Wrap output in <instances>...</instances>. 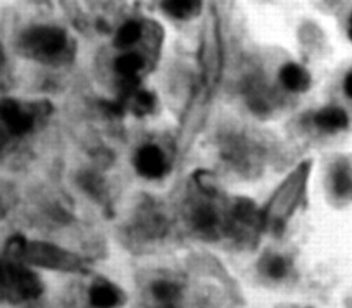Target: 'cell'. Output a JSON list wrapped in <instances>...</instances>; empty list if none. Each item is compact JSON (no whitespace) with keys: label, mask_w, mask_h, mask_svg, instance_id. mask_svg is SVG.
Listing matches in <instances>:
<instances>
[{"label":"cell","mask_w":352,"mask_h":308,"mask_svg":"<svg viewBox=\"0 0 352 308\" xmlns=\"http://www.w3.org/2000/svg\"><path fill=\"white\" fill-rule=\"evenodd\" d=\"M40 106L22 104L15 99L4 98L1 102V121L11 136H23L29 133L40 114Z\"/></svg>","instance_id":"obj_8"},{"label":"cell","mask_w":352,"mask_h":308,"mask_svg":"<svg viewBox=\"0 0 352 308\" xmlns=\"http://www.w3.org/2000/svg\"><path fill=\"white\" fill-rule=\"evenodd\" d=\"M202 4L199 1H187V0H170L161 3V8L176 19H190L199 14Z\"/></svg>","instance_id":"obj_16"},{"label":"cell","mask_w":352,"mask_h":308,"mask_svg":"<svg viewBox=\"0 0 352 308\" xmlns=\"http://www.w3.org/2000/svg\"><path fill=\"white\" fill-rule=\"evenodd\" d=\"M146 308H182L183 283L172 275L153 278L146 287Z\"/></svg>","instance_id":"obj_9"},{"label":"cell","mask_w":352,"mask_h":308,"mask_svg":"<svg viewBox=\"0 0 352 308\" xmlns=\"http://www.w3.org/2000/svg\"><path fill=\"white\" fill-rule=\"evenodd\" d=\"M265 227L264 213L249 198H236L227 212L226 235L242 246H253Z\"/></svg>","instance_id":"obj_5"},{"label":"cell","mask_w":352,"mask_h":308,"mask_svg":"<svg viewBox=\"0 0 352 308\" xmlns=\"http://www.w3.org/2000/svg\"><path fill=\"white\" fill-rule=\"evenodd\" d=\"M44 285L40 276L25 263L3 257L1 296L10 304H21L41 296Z\"/></svg>","instance_id":"obj_4"},{"label":"cell","mask_w":352,"mask_h":308,"mask_svg":"<svg viewBox=\"0 0 352 308\" xmlns=\"http://www.w3.org/2000/svg\"><path fill=\"white\" fill-rule=\"evenodd\" d=\"M279 80L290 92H302L309 87L308 72L294 62H289L280 67Z\"/></svg>","instance_id":"obj_14"},{"label":"cell","mask_w":352,"mask_h":308,"mask_svg":"<svg viewBox=\"0 0 352 308\" xmlns=\"http://www.w3.org/2000/svg\"><path fill=\"white\" fill-rule=\"evenodd\" d=\"M88 301L94 308H118L125 302V294L116 283L98 278L88 289Z\"/></svg>","instance_id":"obj_11"},{"label":"cell","mask_w":352,"mask_h":308,"mask_svg":"<svg viewBox=\"0 0 352 308\" xmlns=\"http://www.w3.org/2000/svg\"><path fill=\"white\" fill-rule=\"evenodd\" d=\"M4 257L28 265L60 272H85V261L76 253L45 241H28L22 235H12L4 248Z\"/></svg>","instance_id":"obj_1"},{"label":"cell","mask_w":352,"mask_h":308,"mask_svg":"<svg viewBox=\"0 0 352 308\" xmlns=\"http://www.w3.org/2000/svg\"><path fill=\"white\" fill-rule=\"evenodd\" d=\"M346 32H348L349 38L352 40V14L349 15V19H348V29H346Z\"/></svg>","instance_id":"obj_22"},{"label":"cell","mask_w":352,"mask_h":308,"mask_svg":"<svg viewBox=\"0 0 352 308\" xmlns=\"http://www.w3.org/2000/svg\"><path fill=\"white\" fill-rule=\"evenodd\" d=\"M217 23H213L208 34L205 37L204 44V62H205V84L208 87L214 85L219 77V69H220V45H219V37H217Z\"/></svg>","instance_id":"obj_12"},{"label":"cell","mask_w":352,"mask_h":308,"mask_svg":"<svg viewBox=\"0 0 352 308\" xmlns=\"http://www.w3.org/2000/svg\"><path fill=\"white\" fill-rule=\"evenodd\" d=\"M135 169L142 177L158 179L166 170V160L164 151L157 144L142 146L135 155Z\"/></svg>","instance_id":"obj_10"},{"label":"cell","mask_w":352,"mask_h":308,"mask_svg":"<svg viewBox=\"0 0 352 308\" xmlns=\"http://www.w3.org/2000/svg\"><path fill=\"white\" fill-rule=\"evenodd\" d=\"M257 271L265 279L278 282L289 275L290 263L285 256L279 253L267 252L260 257L257 263Z\"/></svg>","instance_id":"obj_13"},{"label":"cell","mask_w":352,"mask_h":308,"mask_svg":"<svg viewBox=\"0 0 352 308\" xmlns=\"http://www.w3.org/2000/svg\"><path fill=\"white\" fill-rule=\"evenodd\" d=\"M80 186L96 201H99L100 204H106V188L98 176L92 173H85L80 176Z\"/></svg>","instance_id":"obj_19"},{"label":"cell","mask_w":352,"mask_h":308,"mask_svg":"<svg viewBox=\"0 0 352 308\" xmlns=\"http://www.w3.org/2000/svg\"><path fill=\"white\" fill-rule=\"evenodd\" d=\"M309 164H300L275 190L265 209H263L265 226L279 230L298 206L308 179Z\"/></svg>","instance_id":"obj_3"},{"label":"cell","mask_w":352,"mask_h":308,"mask_svg":"<svg viewBox=\"0 0 352 308\" xmlns=\"http://www.w3.org/2000/svg\"><path fill=\"white\" fill-rule=\"evenodd\" d=\"M144 60L143 56L138 52H125L116 58L114 69L124 78L136 77V74L143 69Z\"/></svg>","instance_id":"obj_17"},{"label":"cell","mask_w":352,"mask_h":308,"mask_svg":"<svg viewBox=\"0 0 352 308\" xmlns=\"http://www.w3.org/2000/svg\"><path fill=\"white\" fill-rule=\"evenodd\" d=\"M168 231L169 220L166 214L155 204L147 202L132 219L128 235L138 242H154L162 239Z\"/></svg>","instance_id":"obj_7"},{"label":"cell","mask_w":352,"mask_h":308,"mask_svg":"<svg viewBox=\"0 0 352 308\" xmlns=\"http://www.w3.org/2000/svg\"><path fill=\"white\" fill-rule=\"evenodd\" d=\"M187 221L201 238L213 241L226 235L227 214L224 216L210 201L192 202L187 209Z\"/></svg>","instance_id":"obj_6"},{"label":"cell","mask_w":352,"mask_h":308,"mask_svg":"<svg viewBox=\"0 0 352 308\" xmlns=\"http://www.w3.org/2000/svg\"><path fill=\"white\" fill-rule=\"evenodd\" d=\"M154 107H155V98L151 92L146 89H140L132 95V111L136 116L139 117L146 116L151 113Z\"/></svg>","instance_id":"obj_20"},{"label":"cell","mask_w":352,"mask_h":308,"mask_svg":"<svg viewBox=\"0 0 352 308\" xmlns=\"http://www.w3.org/2000/svg\"><path fill=\"white\" fill-rule=\"evenodd\" d=\"M19 50L40 62L59 63L70 55L67 33L56 26H33L23 32L18 41Z\"/></svg>","instance_id":"obj_2"},{"label":"cell","mask_w":352,"mask_h":308,"mask_svg":"<svg viewBox=\"0 0 352 308\" xmlns=\"http://www.w3.org/2000/svg\"><path fill=\"white\" fill-rule=\"evenodd\" d=\"M142 37V25L136 21H126L114 36V45L117 48H128L136 44Z\"/></svg>","instance_id":"obj_18"},{"label":"cell","mask_w":352,"mask_h":308,"mask_svg":"<svg viewBox=\"0 0 352 308\" xmlns=\"http://www.w3.org/2000/svg\"><path fill=\"white\" fill-rule=\"evenodd\" d=\"M341 88H342V92H344L345 98L349 102H352V67L349 70H346V73L344 74Z\"/></svg>","instance_id":"obj_21"},{"label":"cell","mask_w":352,"mask_h":308,"mask_svg":"<svg viewBox=\"0 0 352 308\" xmlns=\"http://www.w3.org/2000/svg\"><path fill=\"white\" fill-rule=\"evenodd\" d=\"M314 122L323 131H337L348 125V117L338 107H326L314 116Z\"/></svg>","instance_id":"obj_15"}]
</instances>
